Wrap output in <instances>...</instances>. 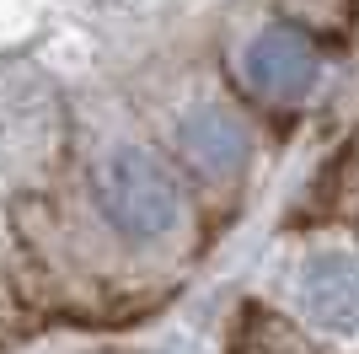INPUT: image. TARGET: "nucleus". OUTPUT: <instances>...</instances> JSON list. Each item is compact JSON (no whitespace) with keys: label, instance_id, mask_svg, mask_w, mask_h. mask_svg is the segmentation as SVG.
I'll list each match as a JSON object with an SVG mask.
<instances>
[{"label":"nucleus","instance_id":"obj_2","mask_svg":"<svg viewBox=\"0 0 359 354\" xmlns=\"http://www.w3.org/2000/svg\"><path fill=\"white\" fill-rule=\"evenodd\" d=\"M241 75L252 81L257 97L269 103H300L311 97V86L322 81V54L295 22H269L257 27L241 48Z\"/></svg>","mask_w":359,"mask_h":354},{"label":"nucleus","instance_id":"obj_1","mask_svg":"<svg viewBox=\"0 0 359 354\" xmlns=\"http://www.w3.org/2000/svg\"><path fill=\"white\" fill-rule=\"evenodd\" d=\"M97 204H102V221L135 247L166 242L182 221V193L172 172L140 145H113L97 162Z\"/></svg>","mask_w":359,"mask_h":354},{"label":"nucleus","instance_id":"obj_3","mask_svg":"<svg viewBox=\"0 0 359 354\" xmlns=\"http://www.w3.org/2000/svg\"><path fill=\"white\" fill-rule=\"evenodd\" d=\"M295 306L316 333L359 343V252H311L295 274Z\"/></svg>","mask_w":359,"mask_h":354},{"label":"nucleus","instance_id":"obj_4","mask_svg":"<svg viewBox=\"0 0 359 354\" xmlns=\"http://www.w3.org/2000/svg\"><path fill=\"white\" fill-rule=\"evenodd\" d=\"M177 150L188 156V166H198L204 177H225L247 162V129L215 103H198L177 118Z\"/></svg>","mask_w":359,"mask_h":354}]
</instances>
